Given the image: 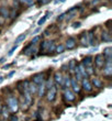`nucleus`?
Here are the masks:
<instances>
[{"instance_id": "18", "label": "nucleus", "mask_w": 112, "mask_h": 121, "mask_svg": "<svg viewBox=\"0 0 112 121\" xmlns=\"http://www.w3.org/2000/svg\"><path fill=\"white\" fill-rule=\"evenodd\" d=\"M103 55V57L106 60H112V48L111 46H107L103 48V53H101Z\"/></svg>"}, {"instance_id": "1", "label": "nucleus", "mask_w": 112, "mask_h": 121, "mask_svg": "<svg viewBox=\"0 0 112 121\" xmlns=\"http://www.w3.org/2000/svg\"><path fill=\"white\" fill-rule=\"evenodd\" d=\"M46 86H47V89H46V92H45L44 98L46 99L47 102H54L56 97H57V90L58 87L55 85L54 83H52L51 80H46Z\"/></svg>"}, {"instance_id": "25", "label": "nucleus", "mask_w": 112, "mask_h": 121, "mask_svg": "<svg viewBox=\"0 0 112 121\" xmlns=\"http://www.w3.org/2000/svg\"><path fill=\"white\" fill-rule=\"evenodd\" d=\"M0 17L2 18H8L9 17V10L4 8V7H1L0 8Z\"/></svg>"}, {"instance_id": "22", "label": "nucleus", "mask_w": 112, "mask_h": 121, "mask_svg": "<svg viewBox=\"0 0 112 121\" xmlns=\"http://www.w3.org/2000/svg\"><path fill=\"white\" fill-rule=\"evenodd\" d=\"M65 51H66V48H65L64 44H62V43H59V44H56V48H55V52H56L57 54H63Z\"/></svg>"}, {"instance_id": "6", "label": "nucleus", "mask_w": 112, "mask_h": 121, "mask_svg": "<svg viewBox=\"0 0 112 121\" xmlns=\"http://www.w3.org/2000/svg\"><path fill=\"white\" fill-rule=\"evenodd\" d=\"M80 86L85 92H91L93 90V87L91 85V82H90L89 78H83L80 80Z\"/></svg>"}, {"instance_id": "20", "label": "nucleus", "mask_w": 112, "mask_h": 121, "mask_svg": "<svg viewBox=\"0 0 112 121\" xmlns=\"http://www.w3.org/2000/svg\"><path fill=\"white\" fill-rule=\"evenodd\" d=\"M52 16H53V12H52V11H47V12H46V14H45L44 17H42L41 19L37 21V26H42L45 22H46V20H47L50 17H52Z\"/></svg>"}, {"instance_id": "19", "label": "nucleus", "mask_w": 112, "mask_h": 121, "mask_svg": "<svg viewBox=\"0 0 112 121\" xmlns=\"http://www.w3.org/2000/svg\"><path fill=\"white\" fill-rule=\"evenodd\" d=\"M55 48H56V43L54 41H47V44H46V54H51V53L55 52Z\"/></svg>"}, {"instance_id": "3", "label": "nucleus", "mask_w": 112, "mask_h": 121, "mask_svg": "<svg viewBox=\"0 0 112 121\" xmlns=\"http://www.w3.org/2000/svg\"><path fill=\"white\" fill-rule=\"evenodd\" d=\"M63 98L66 102H74L76 100V94L71 88H65L63 89Z\"/></svg>"}, {"instance_id": "9", "label": "nucleus", "mask_w": 112, "mask_h": 121, "mask_svg": "<svg viewBox=\"0 0 112 121\" xmlns=\"http://www.w3.org/2000/svg\"><path fill=\"white\" fill-rule=\"evenodd\" d=\"M46 89H47V86H46V80L43 82L42 84H40L37 87V92H36V96L37 98H44L45 96V92H46Z\"/></svg>"}, {"instance_id": "23", "label": "nucleus", "mask_w": 112, "mask_h": 121, "mask_svg": "<svg viewBox=\"0 0 112 121\" xmlns=\"http://www.w3.org/2000/svg\"><path fill=\"white\" fill-rule=\"evenodd\" d=\"M76 65H77V60H69V63L67 64V69H69V72H74V69H75V67H76Z\"/></svg>"}, {"instance_id": "14", "label": "nucleus", "mask_w": 112, "mask_h": 121, "mask_svg": "<svg viewBox=\"0 0 112 121\" xmlns=\"http://www.w3.org/2000/svg\"><path fill=\"white\" fill-rule=\"evenodd\" d=\"M32 82L34 84H36V85H40V84H42L43 82H45L44 74L43 73H37V74H35V75H33Z\"/></svg>"}, {"instance_id": "29", "label": "nucleus", "mask_w": 112, "mask_h": 121, "mask_svg": "<svg viewBox=\"0 0 112 121\" xmlns=\"http://www.w3.org/2000/svg\"><path fill=\"white\" fill-rule=\"evenodd\" d=\"M22 3H24L25 6H33L34 4V0H20Z\"/></svg>"}, {"instance_id": "37", "label": "nucleus", "mask_w": 112, "mask_h": 121, "mask_svg": "<svg viewBox=\"0 0 112 121\" xmlns=\"http://www.w3.org/2000/svg\"><path fill=\"white\" fill-rule=\"evenodd\" d=\"M4 60H6L4 57H1V58H0V63H3V62H4Z\"/></svg>"}, {"instance_id": "17", "label": "nucleus", "mask_w": 112, "mask_h": 121, "mask_svg": "<svg viewBox=\"0 0 112 121\" xmlns=\"http://www.w3.org/2000/svg\"><path fill=\"white\" fill-rule=\"evenodd\" d=\"M37 87H38V85L34 84L33 82H30V83H29V87H28V90H29L30 95L34 97V96L36 95V92H37Z\"/></svg>"}, {"instance_id": "34", "label": "nucleus", "mask_w": 112, "mask_h": 121, "mask_svg": "<svg viewBox=\"0 0 112 121\" xmlns=\"http://www.w3.org/2000/svg\"><path fill=\"white\" fill-rule=\"evenodd\" d=\"M66 0H55L54 1V3L55 4H58V3H63V2H65Z\"/></svg>"}, {"instance_id": "35", "label": "nucleus", "mask_w": 112, "mask_h": 121, "mask_svg": "<svg viewBox=\"0 0 112 121\" xmlns=\"http://www.w3.org/2000/svg\"><path fill=\"white\" fill-rule=\"evenodd\" d=\"M11 65H12V64H8V65H4V66H3V69H7V68H9Z\"/></svg>"}, {"instance_id": "10", "label": "nucleus", "mask_w": 112, "mask_h": 121, "mask_svg": "<svg viewBox=\"0 0 112 121\" xmlns=\"http://www.w3.org/2000/svg\"><path fill=\"white\" fill-rule=\"evenodd\" d=\"M63 78H64V74H63V72H56V73L54 74V76H53V82H54V84L57 87H59V86L62 87Z\"/></svg>"}, {"instance_id": "32", "label": "nucleus", "mask_w": 112, "mask_h": 121, "mask_svg": "<svg viewBox=\"0 0 112 121\" xmlns=\"http://www.w3.org/2000/svg\"><path fill=\"white\" fill-rule=\"evenodd\" d=\"M40 31H41V26H37V28H36V29L32 32V35H36V34H37V33H38V32H40Z\"/></svg>"}, {"instance_id": "39", "label": "nucleus", "mask_w": 112, "mask_h": 121, "mask_svg": "<svg viewBox=\"0 0 112 121\" xmlns=\"http://www.w3.org/2000/svg\"><path fill=\"white\" fill-rule=\"evenodd\" d=\"M0 121H8V120H3V119H0Z\"/></svg>"}, {"instance_id": "4", "label": "nucleus", "mask_w": 112, "mask_h": 121, "mask_svg": "<svg viewBox=\"0 0 112 121\" xmlns=\"http://www.w3.org/2000/svg\"><path fill=\"white\" fill-rule=\"evenodd\" d=\"M102 69V75L106 78L110 79V77L112 76V60H106V63L103 65Z\"/></svg>"}, {"instance_id": "13", "label": "nucleus", "mask_w": 112, "mask_h": 121, "mask_svg": "<svg viewBox=\"0 0 112 121\" xmlns=\"http://www.w3.org/2000/svg\"><path fill=\"white\" fill-rule=\"evenodd\" d=\"M10 113H11V112L9 111V109L7 108V106L2 104L1 109H0V119L8 120V119H9V117H10Z\"/></svg>"}, {"instance_id": "28", "label": "nucleus", "mask_w": 112, "mask_h": 121, "mask_svg": "<svg viewBox=\"0 0 112 121\" xmlns=\"http://www.w3.org/2000/svg\"><path fill=\"white\" fill-rule=\"evenodd\" d=\"M9 121H20L19 120V117L17 116V113H12V115H10L9 119H8Z\"/></svg>"}, {"instance_id": "36", "label": "nucleus", "mask_w": 112, "mask_h": 121, "mask_svg": "<svg viewBox=\"0 0 112 121\" xmlns=\"http://www.w3.org/2000/svg\"><path fill=\"white\" fill-rule=\"evenodd\" d=\"M3 80H4V77H2V76H0V84L2 83Z\"/></svg>"}, {"instance_id": "12", "label": "nucleus", "mask_w": 112, "mask_h": 121, "mask_svg": "<svg viewBox=\"0 0 112 121\" xmlns=\"http://www.w3.org/2000/svg\"><path fill=\"white\" fill-rule=\"evenodd\" d=\"M91 85H92V87H95V88H97V89H101V88H103V82L101 78H99V77H92L91 78Z\"/></svg>"}, {"instance_id": "8", "label": "nucleus", "mask_w": 112, "mask_h": 121, "mask_svg": "<svg viewBox=\"0 0 112 121\" xmlns=\"http://www.w3.org/2000/svg\"><path fill=\"white\" fill-rule=\"evenodd\" d=\"M71 89L73 90V91H74L76 95L80 94V91H81L80 82H78V80H77L76 78H74L73 76H71Z\"/></svg>"}, {"instance_id": "30", "label": "nucleus", "mask_w": 112, "mask_h": 121, "mask_svg": "<svg viewBox=\"0 0 112 121\" xmlns=\"http://www.w3.org/2000/svg\"><path fill=\"white\" fill-rule=\"evenodd\" d=\"M16 74V69H13V70H11V72H9V73L7 74V76L4 77V78H7V79H9V78H11V77L13 76Z\"/></svg>"}, {"instance_id": "2", "label": "nucleus", "mask_w": 112, "mask_h": 121, "mask_svg": "<svg viewBox=\"0 0 112 121\" xmlns=\"http://www.w3.org/2000/svg\"><path fill=\"white\" fill-rule=\"evenodd\" d=\"M7 108L9 109V111L11 113H17L20 109V105H19V99L18 97L14 95H8L6 98V104Z\"/></svg>"}, {"instance_id": "26", "label": "nucleus", "mask_w": 112, "mask_h": 121, "mask_svg": "<svg viewBox=\"0 0 112 121\" xmlns=\"http://www.w3.org/2000/svg\"><path fill=\"white\" fill-rule=\"evenodd\" d=\"M41 39H42L41 35H34V36H33V39H32V41H31V44H33V45L37 44L38 42L41 41Z\"/></svg>"}, {"instance_id": "38", "label": "nucleus", "mask_w": 112, "mask_h": 121, "mask_svg": "<svg viewBox=\"0 0 112 121\" xmlns=\"http://www.w3.org/2000/svg\"><path fill=\"white\" fill-rule=\"evenodd\" d=\"M98 2H99V0H93V1H92L93 4H95V3H98Z\"/></svg>"}, {"instance_id": "21", "label": "nucleus", "mask_w": 112, "mask_h": 121, "mask_svg": "<svg viewBox=\"0 0 112 121\" xmlns=\"http://www.w3.org/2000/svg\"><path fill=\"white\" fill-rule=\"evenodd\" d=\"M101 40L103 42H111V34H110V32H102V34H101Z\"/></svg>"}, {"instance_id": "33", "label": "nucleus", "mask_w": 112, "mask_h": 121, "mask_svg": "<svg viewBox=\"0 0 112 121\" xmlns=\"http://www.w3.org/2000/svg\"><path fill=\"white\" fill-rule=\"evenodd\" d=\"M80 26H81V23L80 22H74L73 23V28H79Z\"/></svg>"}, {"instance_id": "5", "label": "nucleus", "mask_w": 112, "mask_h": 121, "mask_svg": "<svg viewBox=\"0 0 112 121\" xmlns=\"http://www.w3.org/2000/svg\"><path fill=\"white\" fill-rule=\"evenodd\" d=\"M104 63H106V58L103 57V55L101 53L97 54L95 56V58H93V66L97 69H101L103 67V65H104Z\"/></svg>"}, {"instance_id": "15", "label": "nucleus", "mask_w": 112, "mask_h": 121, "mask_svg": "<svg viewBox=\"0 0 112 121\" xmlns=\"http://www.w3.org/2000/svg\"><path fill=\"white\" fill-rule=\"evenodd\" d=\"M71 75L69 74H66L64 75V78H63V84H62V89H65V88H69L71 87Z\"/></svg>"}, {"instance_id": "31", "label": "nucleus", "mask_w": 112, "mask_h": 121, "mask_svg": "<svg viewBox=\"0 0 112 121\" xmlns=\"http://www.w3.org/2000/svg\"><path fill=\"white\" fill-rule=\"evenodd\" d=\"M65 17H66V13H62L61 16H58L57 21H63V20L65 19Z\"/></svg>"}, {"instance_id": "11", "label": "nucleus", "mask_w": 112, "mask_h": 121, "mask_svg": "<svg viewBox=\"0 0 112 121\" xmlns=\"http://www.w3.org/2000/svg\"><path fill=\"white\" fill-rule=\"evenodd\" d=\"M79 43L83 48H87L89 46V40H88V33L86 31L83 32L79 36Z\"/></svg>"}, {"instance_id": "7", "label": "nucleus", "mask_w": 112, "mask_h": 121, "mask_svg": "<svg viewBox=\"0 0 112 121\" xmlns=\"http://www.w3.org/2000/svg\"><path fill=\"white\" fill-rule=\"evenodd\" d=\"M64 46L66 50H68V51L74 50V48H76V46H77V40L75 38H73V36H69V38L66 39Z\"/></svg>"}, {"instance_id": "27", "label": "nucleus", "mask_w": 112, "mask_h": 121, "mask_svg": "<svg viewBox=\"0 0 112 121\" xmlns=\"http://www.w3.org/2000/svg\"><path fill=\"white\" fill-rule=\"evenodd\" d=\"M17 48H18V45H17V44H14V45H13V46H12V48H10V50H9V52H8V54H7V56H8V57H9V56H12V55H13V53L16 52V50H17Z\"/></svg>"}, {"instance_id": "24", "label": "nucleus", "mask_w": 112, "mask_h": 121, "mask_svg": "<svg viewBox=\"0 0 112 121\" xmlns=\"http://www.w3.org/2000/svg\"><path fill=\"white\" fill-rule=\"evenodd\" d=\"M25 38H26V32L25 33H21V34L18 36V38L16 39V41H14V43H16L17 45H19L20 43H22L24 40H25Z\"/></svg>"}, {"instance_id": "16", "label": "nucleus", "mask_w": 112, "mask_h": 121, "mask_svg": "<svg viewBox=\"0 0 112 121\" xmlns=\"http://www.w3.org/2000/svg\"><path fill=\"white\" fill-rule=\"evenodd\" d=\"M81 64L83 65V67H89L93 65V57L91 55H87L86 57H83V60H81Z\"/></svg>"}]
</instances>
